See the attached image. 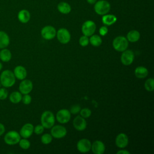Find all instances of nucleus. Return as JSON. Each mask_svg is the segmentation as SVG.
Wrapping results in <instances>:
<instances>
[{
  "label": "nucleus",
  "instance_id": "e433bc0d",
  "mask_svg": "<svg viewBox=\"0 0 154 154\" xmlns=\"http://www.w3.org/2000/svg\"><path fill=\"white\" fill-rule=\"evenodd\" d=\"M108 28H107L106 26H101V27L99 28V34H100L102 36L105 35L108 33Z\"/></svg>",
  "mask_w": 154,
  "mask_h": 154
},
{
  "label": "nucleus",
  "instance_id": "bb28decb",
  "mask_svg": "<svg viewBox=\"0 0 154 154\" xmlns=\"http://www.w3.org/2000/svg\"><path fill=\"white\" fill-rule=\"evenodd\" d=\"M89 42L91 45L94 46H99L102 44V40L101 37L98 35H92L89 39Z\"/></svg>",
  "mask_w": 154,
  "mask_h": 154
},
{
  "label": "nucleus",
  "instance_id": "ea45409f",
  "mask_svg": "<svg viewBox=\"0 0 154 154\" xmlns=\"http://www.w3.org/2000/svg\"><path fill=\"white\" fill-rule=\"evenodd\" d=\"M87 2L90 4H94L97 0H86Z\"/></svg>",
  "mask_w": 154,
  "mask_h": 154
},
{
  "label": "nucleus",
  "instance_id": "2f4dec72",
  "mask_svg": "<svg viewBox=\"0 0 154 154\" xmlns=\"http://www.w3.org/2000/svg\"><path fill=\"white\" fill-rule=\"evenodd\" d=\"M79 45L81 46H86L88 45V43H89V39L88 38L87 36L86 35H82L81 36L80 38H79Z\"/></svg>",
  "mask_w": 154,
  "mask_h": 154
},
{
  "label": "nucleus",
  "instance_id": "b1692460",
  "mask_svg": "<svg viewBox=\"0 0 154 154\" xmlns=\"http://www.w3.org/2000/svg\"><path fill=\"white\" fill-rule=\"evenodd\" d=\"M140 38V34L137 30H131L127 34V40L130 42H136Z\"/></svg>",
  "mask_w": 154,
  "mask_h": 154
},
{
  "label": "nucleus",
  "instance_id": "aec40b11",
  "mask_svg": "<svg viewBox=\"0 0 154 154\" xmlns=\"http://www.w3.org/2000/svg\"><path fill=\"white\" fill-rule=\"evenodd\" d=\"M57 9L60 13L64 14H69L72 10V8L70 4L64 1L60 2L58 4Z\"/></svg>",
  "mask_w": 154,
  "mask_h": 154
},
{
  "label": "nucleus",
  "instance_id": "58836bf2",
  "mask_svg": "<svg viewBox=\"0 0 154 154\" xmlns=\"http://www.w3.org/2000/svg\"><path fill=\"white\" fill-rule=\"evenodd\" d=\"M117 154H129L130 152L125 150H120L117 152Z\"/></svg>",
  "mask_w": 154,
  "mask_h": 154
},
{
  "label": "nucleus",
  "instance_id": "473e14b6",
  "mask_svg": "<svg viewBox=\"0 0 154 154\" xmlns=\"http://www.w3.org/2000/svg\"><path fill=\"white\" fill-rule=\"evenodd\" d=\"M8 96V91L5 88H0V100H5Z\"/></svg>",
  "mask_w": 154,
  "mask_h": 154
},
{
  "label": "nucleus",
  "instance_id": "6e6552de",
  "mask_svg": "<svg viewBox=\"0 0 154 154\" xmlns=\"http://www.w3.org/2000/svg\"><path fill=\"white\" fill-rule=\"evenodd\" d=\"M55 28L51 25H48L43 27L41 30V35L45 40H52L56 35Z\"/></svg>",
  "mask_w": 154,
  "mask_h": 154
},
{
  "label": "nucleus",
  "instance_id": "f3484780",
  "mask_svg": "<svg viewBox=\"0 0 154 154\" xmlns=\"http://www.w3.org/2000/svg\"><path fill=\"white\" fill-rule=\"evenodd\" d=\"M91 149L92 152L95 154H103L105 150V146L103 142L96 140L91 144Z\"/></svg>",
  "mask_w": 154,
  "mask_h": 154
},
{
  "label": "nucleus",
  "instance_id": "20e7f679",
  "mask_svg": "<svg viewBox=\"0 0 154 154\" xmlns=\"http://www.w3.org/2000/svg\"><path fill=\"white\" fill-rule=\"evenodd\" d=\"M112 46L114 49L117 51L123 52L128 48V41L123 36H118L113 40Z\"/></svg>",
  "mask_w": 154,
  "mask_h": 154
},
{
  "label": "nucleus",
  "instance_id": "a878e982",
  "mask_svg": "<svg viewBox=\"0 0 154 154\" xmlns=\"http://www.w3.org/2000/svg\"><path fill=\"white\" fill-rule=\"evenodd\" d=\"M22 96L20 92L15 91L10 94L9 96V99L10 102L13 103H18L22 100Z\"/></svg>",
  "mask_w": 154,
  "mask_h": 154
},
{
  "label": "nucleus",
  "instance_id": "4468645a",
  "mask_svg": "<svg viewBox=\"0 0 154 154\" xmlns=\"http://www.w3.org/2000/svg\"><path fill=\"white\" fill-rule=\"evenodd\" d=\"M73 125L74 128L78 131H82L87 127V122L84 117L81 116H77L73 120Z\"/></svg>",
  "mask_w": 154,
  "mask_h": 154
},
{
  "label": "nucleus",
  "instance_id": "79ce46f5",
  "mask_svg": "<svg viewBox=\"0 0 154 154\" xmlns=\"http://www.w3.org/2000/svg\"><path fill=\"white\" fill-rule=\"evenodd\" d=\"M1 85H1V82H0V88H1Z\"/></svg>",
  "mask_w": 154,
  "mask_h": 154
},
{
  "label": "nucleus",
  "instance_id": "2eb2a0df",
  "mask_svg": "<svg viewBox=\"0 0 154 154\" xmlns=\"http://www.w3.org/2000/svg\"><path fill=\"white\" fill-rule=\"evenodd\" d=\"M34 132V126L31 123L25 124L20 131V135L24 138H28L31 136Z\"/></svg>",
  "mask_w": 154,
  "mask_h": 154
},
{
  "label": "nucleus",
  "instance_id": "72a5a7b5",
  "mask_svg": "<svg viewBox=\"0 0 154 154\" xmlns=\"http://www.w3.org/2000/svg\"><path fill=\"white\" fill-rule=\"evenodd\" d=\"M22 101L25 105H28L31 102V97L28 94H24L23 96L22 97Z\"/></svg>",
  "mask_w": 154,
  "mask_h": 154
},
{
  "label": "nucleus",
  "instance_id": "412c9836",
  "mask_svg": "<svg viewBox=\"0 0 154 154\" xmlns=\"http://www.w3.org/2000/svg\"><path fill=\"white\" fill-rule=\"evenodd\" d=\"M10 44L8 35L4 31H0V49L7 48Z\"/></svg>",
  "mask_w": 154,
  "mask_h": 154
},
{
  "label": "nucleus",
  "instance_id": "9b49d317",
  "mask_svg": "<svg viewBox=\"0 0 154 154\" xmlns=\"http://www.w3.org/2000/svg\"><path fill=\"white\" fill-rule=\"evenodd\" d=\"M70 112L66 109H61L59 110L56 114V119L60 123H66L70 119Z\"/></svg>",
  "mask_w": 154,
  "mask_h": 154
},
{
  "label": "nucleus",
  "instance_id": "1a4fd4ad",
  "mask_svg": "<svg viewBox=\"0 0 154 154\" xmlns=\"http://www.w3.org/2000/svg\"><path fill=\"white\" fill-rule=\"evenodd\" d=\"M51 133L53 137L55 138H61L66 135L67 130L66 128L61 125H55L52 127Z\"/></svg>",
  "mask_w": 154,
  "mask_h": 154
},
{
  "label": "nucleus",
  "instance_id": "f03ea898",
  "mask_svg": "<svg viewBox=\"0 0 154 154\" xmlns=\"http://www.w3.org/2000/svg\"><path fill=\"white\" fill-rule=\"evenodd\" d=\"M111 5L109 2L106 0L97 1L94 6V10L96 13L99 15H104L110 11Z\"/></svg>",
  "mask_w": 154,
  "mask_h": 154
},
{
  "label": "nucleus",
  "instance_id": "5701e85b",
  "mask_svg": "<svg viewBox=\"0 0 154 154\" xmlns=\"http://www.w3.org/2000/svg\"><path fill=\"white\" fill-rule=\"evenodd\" d=\"M135 75L137 78L140 79H143L146 78L149 73L148 70L143 66H138L136 67L134 72Z\"/></svg>",
  "mask_w": 154,
  "mask_h": 154
},
{
  "label": "nucleus",
  "instance_id": "c85d7f7f",
  "mask_svg": "<svg viewBox=\"0 0 154 154\" xmlns=\"http://www.w3.org/2000/svg\"><path fill=\"white\" fill-rule=\"evenodd\" d=\"M52 140V136L49 134H45L41 137V141L44 144H48L51 143Z\"/></svg>",
  "mask_w": 154,
  "mask_h": 154
},
{
  "label": "nucleus",
  "instance_id": "7ed1b4c3",
  "mask_svg": "<svg viewBox=\"0 0 154 154\" xmlns=\"http://www.w3.org/2000/svg\"><path fill=\"white\" fill-rule=\"evenodd\" d=\"M41 123L44 128H51L55 123V117L50 111H44L41 116Z\"/></svg>",
  "mask_w": 154,
  "mask_h": 154
},
{
  "label": "nucleus",
  "instance_id": "c756f323",
  "mask_svg": "<svg viewBox=\"0 0 154 154\" xmlns=\"http://www.w3.org/2000/svg\"><path fill=\"white\" fill-rule=\"evenodd\" d=\"M19 144V146L23 149H28L30 147V142L26 140V138L20 139L18 143Z\"/></svg>",
  "mask_w": 154,
  "mask_h": 154
},
{
  "label": "nucleus",
  "instance_id": "9d476101",
  "mask_svg": "<svg viewBox=\"0 0 154 154\" xmlns=\"http://www.w3.org/2000/svg\"><path fill=\"white\" fill-rule=\"evenodd\" d=\"M121 61L123 64L125 66H129L131 64L134 60V54L131 50H125L123 51L122 54Z\"/></svg>",
  "mask_w": 154,
  "mask_h": 154
},
{
  "label": "nucleus",
  "instance_id": "393cba45",
  "mask_svg": "<svg viewBox=\"0 0 154 154\" xmlns=\"http://www.w3.org/2000/svg\"><path fill=\"white\" fill-rule=\"evenodd\" d=\"M11 53L6 48L1 49L0 51V59L3 62H8L11 59Z\"/></svg>",
  "mask_w": 154,
  "mask_h": 154
},
{
  "label": "nucleus",
  "instance_id": "f704fd0d",
  "mask_svg": "<svg viewBox=\"0 0 154 154\" xmlns=\"http://www.w3.org/2000/svg\"><path fill=\"white\" fill-rule=\"evenodd\" d=\"M44 131V127L42 125H38L34 128V132L37 135L42 134Z\"/></svg>",
  "mask_w": 154,
  "mask_h": 154
},
{
  "label": "nucleus",
  "instance_id": "c9c22d12",
  "mask_svg": "<svg viewBox=\"0 0 154 154\" xmlns=\"http://www.w3.org/2000/svg\"><path fill=\"white\" fill-rule=\"evenodd\" d=\"M80 110H81V106L79 105H75L70 108V113L75 114L78 113L80 111Z\"/></svg>",
  "mask_w": 154,
  "mask_h": 154
},
{
  "label": "nucleus",
  "instance_id": "0eeeda50",
  "mask_svg": "<svg viewBox=\"0 0 154 154\" xmlns=\"http://www.w3.org/2000/svg\"><path fill=\"white\" fill-rule=\"evenodd\" d=\"M58 40L62 44H67L70 40V34L69 31L64 28H60L56 33Z\"/></svg>",
  "mask_w": 154,
  "mask_h": 154
},
{
  "label": "nucleus",
  "instance_id": "ddd939ff",
  "mask_svg": "<svg viewBox=\"0 0 154 154\" xmlns=\"http://www.w3.org/2000/svg\"><path fill=\"white\" fill-rule=\"evenodd\" d=\"M77 149L81 153H86L90 150L91 143L89 140L82 138L78 141L77 143Z\"/></svg>",
  "mask_w": 154,
  "mask_h": 154
},
{
  "label": "nucleus",
  "instance_id": "f257e3e1",
  "mask_svg": "<svg viewBox=\"0 0 154 154\" xmlns=\"http://www.w3.org/2000/svg\"><path fill=\"white\" fill-rule=\"evenodd\" d=\"M0 82L1 85L5 88H9L15 84L16 77L11 70H5L1 74Z\"/></svg>",
  "mask_w": 154,
  "mask_h": 154
},
{
  "label": "nucleus",
  "instance_id": "f8f14e48",
  "mask_svg": "<svg viewBox=\"0 0 154 154\" xmlns=\"http://www.w3.org/2000/svg\"><path fill=\"white\" fill-rule=\"evenodd\" d=\"M33 85L32 82L29 79H23L20 83L19 90L21 94H29L32 90Z\"/></svg>",
  "mask_w": 154,
  "mask_h": 154
},
{
  "label": "nucleus",
  "instance_id": "dca6fc26",
  "mask_svg": "<svg viewBox=\"0 0 154 154\" xmlns=\"http://www.w3.org/2000/svg\"><path fill=\"white\" fill-rule=\"evenodd\" d=\"M128 137L126 134L124 133L118 134L115 140L116 145L119 148H125L128 144Z\"/></svg>",
  "mask_w": 154,
  "mask_h": 154
},
{
  "label": "nucleus",
  "instance_id": "39448f33",
  "mask_svg": "<svg viewBox=\"0 0 154 154\" xmlns=\"http://www.w3.org/2000/svg\"><path fill=\"white\" fill-rule=\"evenodd\" d=\"M5 143L8 145H14L19 143L20 140V135L16 131H10L4 136Z\"/></svg>",
  "mask_w": 154,
  "mask_h": 154
},
{
  "label": "nucleus",
  "instance_id": "a211bd4d",
  "mask_svg": "<svg viewBox=\"0 0 154 154\" xmlns=\"http://www.w3.org/2000/svg\"><path fill=\"white\" fill-rule=\"evenodd\" d=\"M13 73L16 78L19 80L24 79L27 75L26 69L22 66H17L14 69Z\"/></svg>",
  "mask_w": 154,
  "mask_h": 154
},
{
  "label": "nucleus",
  "instance_id": "6ab92c4d",
  "mask_svg": "<svg viewBox=\"0 0 154 154\" xmlns=\"http://www.w3.org/2000/svg\"><path fill=\"white\" fill-rule=\"evenodd\" d=\"M117 19V17L114 15V14H106L103 15L102 17V23L106 25V26H109L112 25L114 23L116 22Z\"/></svg>",
  "mask_w": 154,
  "mask_h": 154
},
{
  "label": "nucleus",
  "instance_id": "cd10ccee",
  "mask_svg": "<svg viewBox=\"0 0 154 154\" xmlns=\"http://www.w3.org/2000/svg\"><path fill=\"white\" fill-rule=\"evenodd\" d=\"M154 80L152 78L147 79L144 83V87L148 91H152L154 90Z\"/></svg>",
  "mask_w": 154,
  "mask_h": 154
},
{
  "label": "nucleus",
  "instance_id": "4be33fe9",
  "mask_svg": "<svg viewBox=\"0 0 154 154\" xmlns=\"http://www.w3.org/2000/svg\"><path fill=\"white\" fill-rule=\"evenodd\" d=\"M17 17L20 22L23 23H26L28 22H29L31 17V15L28 10H22L18 13Z\"/></svg>",
  "mask_w": 154,
  "mask_h": 154
},
{
  "label": "nucleus",
  "instance_id": "7c9ffc66",
  "mask_svg": "<svg viewBox=\"0 0 154 154\" xmlns=\"http://www.w3.org/2000/svg\"><path fill=\"white\" fill-rule=\"evenodd\" d=\"M80 116L84 118H88L91 114V111L89 108H85L83 109H81L80 110Z\"/></svg>",
  "mask_w": 154,
  "mask_h": 154
},
{
  "label": "nucleus",
  "instance_id": "423d86ee",
  "mask_svg": "<svg viewBox=\"0 0 154 154\" xmlns=\"http://www.w3.org/2000/svg\"><path fill=\"white\" fill-rule=\"evenodd\" d=\"M96 29V25L95 23L92 20H87L84 22L82 25L81 31L84 35L87 37L92 35Z\"/></svg>",
  "mask_w": 154,
  "mask_h": 154
},
{
  "label": "nucleus",
  "instance_id": "a19ab883",
  "mask_svg": "<svg viewBox=\"0 0 154 154\" xmlns=\"http://www.w3.org/2000/svg\"><path fill=\"white\" fill-rule=\"evenodd\" d=\"M2 67H3V66H2V64L0 62V71L1 70V69H2Z\"/></svg>",
  "mask_w": 154,
  "mask_h": 154
},
{
  "label": "nucleus",
  "instance_id": "4c0bfd02",
  "mask_svg": "<svg viewBox=\"0 0 154 154\" xmlns=\"http://www.w3.org/2000/svg\"><path fill=\"white\" fill-rule=\"evenodd\" d=\"M5 129L4 125L0 123V136L4 134V133L5 132Z\"/></svg>",
  "mask_w": 154,
  "mask_h": 154
}]
</instances>
